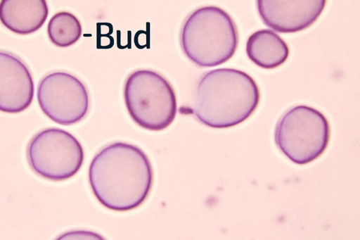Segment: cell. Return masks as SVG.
<instances>
[{
  "label": "cell",
  "instance_id": "6da1fadb",
  "mask_svg": "<svg viewBox=\"0 0 360 240\" xmlns=\"http://www.w3.org/2000/svg\"><path fill=\"white\" fill-rule=\"evenodd\" d=\"M90 187L104 207L127 211L140 206L148 196L153 172L146 153L125 142H115L99 151L89 168Z\"/></svg>",
  "mask_w": 360,
  "mask_h": 240
},
{
  "label": "cell",
  "instance_id": "7a4b0ae2",
  "mask_svg": "<svg viewBox=\"0 0 360 240\" xmlns=\"http://www.w3.org/2000/svg\"><path fill=\"white\" fill-rule=\"evenodd\" d=\"M259 100V87L250 75L234 68H217L198 81L193 112L206 126L228 128L250 118Z\"/></svg>",
  "mask_w": 360,
  "mask_h": 240
},
{
  "label": "cell",
  "instance_id": "3957f363",
  "mask_svg": "<svg viewBox=\"0 0 360 240\" xmlns=\"http://www.w3.org/2000/svg\"><path fill=\"white\" fill-rule=\"evenodd\" d=\"M180 43L183 52L193 63L214 67L233 57L238 44V32L226 11L218 6H205L187 17Z\"/></svg>",
  "mask_w": 360,
  "mask_h": 240
},
{
  "label": "cell",
  "instance_id": "277c9868",
  "mask_svg": "<svg viewBox=\"0 0 360 240\" xmlns=\"http://www.w3.org/2000/svg\"><path fill=\"white\" fill-rule=\"evenodd\" d=\"M123 94L130 117L141 127L160 131L173 122L177 112L176 94L158 72L148 69L134 71L125 81Z\"/></svg>",
  "mask_w": 360,
  "mask_h": 240
},
{
  "label": "cell",
  "instance_id": "5b68a950",
  "mask_svg": "<svg viewBox=\"0 0 360 240\" xmlns=\"http://www.w3.org/2000/svg\"><path fill=\"white\" fill-rule=\"evenodd\" d=\"M330 127L325 115L305 105L288 109L277 122L274 140L278 149L298 165L321 156L329 143Z\"/></svg>",
  "mask_w": 360,
  "mask_h": 240
},
{
  "label": "cell",
  "instance_id": "8992f818",
  "mask_svg": "<svg viewBox=\"0 0 360 240\" xmlns=\"http://www.w3.org/2000/svg\"><path fill=\"white\" fill-rule=\"evenodd\" d=\"M27 158L31 169L39 176L51 181H63L78 172L84 153L72 134L51 127L32 138L27 147Z\"/></svg>",
  "mask_w": 360,
  "mask_h": 240
},
{
  "label": "cell",
  "instance_id": "52a82bcc",
  "mask_svg": "<svg viewBox=\"0 0 360 240\" xmlns=\"http://www.w3.org/2000/svg\"><path fill=\"white\" fill-rule=\"evenodd\" d=\"M37 98L42 112L54 122L71 125L86 115L89 96L84 84L65 72H51L39 81Z\"/></svg>",
  "mask_w": 360,
  "mask_h": 240
},
{
  "label": "cell",
  "instance_id": "ba28073f",
  "mask_svg": "<svg viewBox=\"0 0 360 240\" xmlns=\"http://www.w3.org/2000/svg\"><path fill=\"white\" fill-rule=\"evenodd\" d=\"M327 0H256L265 25L281 33L302 31L313 25L323 11Z\"/></svg>",
  "mask_w": 360,
  "mask_h": 240
},
{
  "label": "cell",
  "instance_id": "9c48e42d",
  "mask_svg": "<svg viewBox=\"0 0 360 240\" xmlns=\"http://www.w3.org/2000/svg\"><path fill=\"white\" fill-rule=\"evenodd\" d=\"M34 85L27 65L17 56L0 51V111L18 113L32 103Z\"/></svg>",
  "mask_w": 360,
  "mask_h": 240
},
{
  "label": "cell",
  "instance_id": "30bf717a",
  "mask_svg": "<svg viewBox=\"0 0 360 240\" xmlns=\"http://www.w3.org/2000/svg\"><path fill=\"white\" fill-rule=\"evenodd\" d=\"M48 15L46 0L0 1V22L18 34L26 35L37 31Z\"/></svg>",
  "mask_w": 360,
  "mask_h": 240
},
{
  "label": "cell",
  "instance_id": "8fae6325",
  "mask_svg": "<svg viewBox=\"0 0 360 240\" xmlns=\"http://www.w3.org/2000/svg\"><path fill=\"white\" fill-rule=\"evenodd\" d=\"M245 51L249 59L264 69H274L284 63L289 56L286 42L271 30L262 29L248 37Z\"/></svg>",
  "mask_w": 360,
  "mask_h": 240
},
{
  "label": "cell",
  "instance_id": "7c38bea8",
  "mask_svg": "<svg viewBox=\"0 0 360 240\" xmlns=\"http://www.w3.org/2000/svg\"><path fill=\"white\" fill-rule=\"evenodd\" d=\"M82 27L80 21L72 13L60 11L55 13L47 25L50 41L58 47H68L81 37Z\"/></svg>",
  "mask_w": 360,
  "mask_h": 240
}]
</instances>
